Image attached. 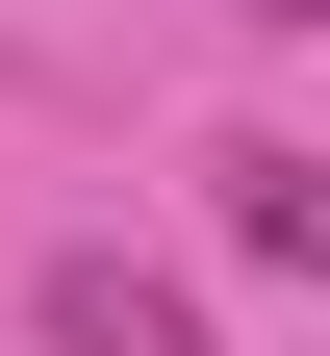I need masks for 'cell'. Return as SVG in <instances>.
<instances>
[{"label":"cell","instance_id":"6da1fadb","mask_svg":"<svg viewBox=\"0 0 330 356\" xmlns=\"http://www.w3.org/2000/svg\"><path fill=\"white\" fill-rule=\"evenodd\" d=\"M26 331H51V356H204V305H178L153 254H51V280H26Z\"/></svg>","mask_w":330,"mask_h":356},{"label":"cell","instance_id":"7a4b0ae2","mask_svg":"<svg viewBox=\"0 0 330 356\" xmlns=\"http://www.w3.org/2000/svg\"><path fill=\"white\" fill-rule=\"evenodd\" d=\"M229 178V254H279V280H330V153H204Z\"/></svg>","mask_w":330,"mask_h":356},{"label":"cell","instance_id":"3957f363","mask_svg":"<svg viewBox=\"0 0 330 356\" xmlns=\"http://www.w3.org/2000/svg\"><path fill=\"white\" fill-rule=\"evenodd\" d=\"M254 26H330V0H254Z\"/></svg>","mask_w":330,"mask_h":356}]
</instances>
